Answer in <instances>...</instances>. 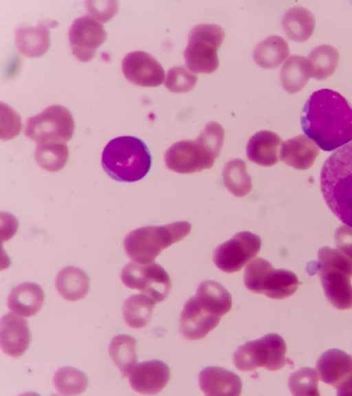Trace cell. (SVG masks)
Here are the masks:
<instances>
[{"mask_svg":"<svg viewBox=\"0 0 352 396\" xmlns=\"http://www.w3.org/2000/svg\"><path fill=\"white\" fill-rule=\"evenodd\" d=\"M301 126L320 148L335 150L352 140V107L334 90H317L305 104Z\"/></svg>","mask_w":352,"mask_h":396,"instance_id":"1","label":"cell"},{"mask_svg":"<svg viewBox=\"0 0 352 396\" xmlns=\"http://www.w3.org/2000/svg\"><path fill=\"white\" fill-rule=\"evenodd\" d=\"M232 307V296L220 283L204 280L196 294L185 303L179 318V331L189 340L204 338L215 328Z\"/></svg>","mask_w":352,"mask_h":396,"instance_id":"2","label":"cell"},{"mask_svg":"<svg viewBox=\"0 0 352 396\" xmlns=\"http://www.w3.org/2000/svg\"><path fill=\"white\" fill-rule=\"evenodd\" d=\"M224 129L210 122L195 140H184L171 145L165 152L166 166L178 173H192L210 168L219 155Z\"/></svg>","mask_w":352,"mask_h":396,"instance_id":"3","label":"cell"},{"mask_svg":"<svg viewBox=\"0 0 352 396\" xmlns=\"http://www.w3.org/2000/svg\"><path fill=\"white\" fill-rule=\"evenodd\" d=\"M320 189L333 213L352 227V142L327 159L320 173Z\"/></svg>","mask_w":352,"mask_h":396,"instance_id":"4","label":"cell"},{"mask_svg":"<svg viewBox=\"0 0 352 396\" xmlns=\"http://www.w3.org/2000/svg\"><path fill=\"white\" fill-rule=\"evenodd\" d=\"M152 163L150 151L143 140L134 136H120L104 146L101 164L113 179L134 182L142 179Z\"/></svg>","mask_w":352,"mask_h":396,"instance_id":"5","label":"cell"},{"mask_svg":"<svg viewBox=\"0 0 352 396\" xmlns=\"http://www.w3.org/2000/svg\"><path fill=\"white\" fill-rule=\"evenodd\" d=\"M191 228V224L186 221L139 228L124 237L123 248L133 261L151 263L163 250L186 236Z\"/></svg>","mask_w":352,"mask_h":396,"instance_id":"6","label":"cell"},{"mask_svg":"<svg viewBox=\"0 0 352 396\" xmlns=\"http://www.w3.org/2000/svg\"><path fill=\"white\" fill-rule=\"evenodd\" d=\"M316 268L328 301L336 309L352 308V263L339 250L328 246L318 252Z\"/></svg>","mask_w":352,"mask_h":396,"instance_id":"7","label":"cell"},{"mask_svg":"<svg viewBox=\"0 0 352 396\" xmlns=\"http://www.w3.org/2000/svg\"><path fill=\"white\" fill-rule=\"evenodd\" d=\"M243 279L248 290L263 294L272 299H283L292 296L299 285L294 272L274 269L270 262L262 258H256L247 265Z\"/></svg>","mask_w":352,"mask_h":396,"instance_id":"8","label":"cell"},{"mask_svg":"<svg viewBox=\"0 0 352 396\" xmlns=\"http://www.w3.org/2000/svg\"><path fill=\"white\" fill-rule=\"evenodd\" d=\"M224 30L216 24H199L190 32L184 56L188 69L195 73L211 74L219 67L217 51Z\"/></svg>","mask_w":352,"mask_h":396,"instance_id":"9","label":"cell"},{"mask_svg":"<svg viewBox=\"0 0 352 396\" xmlns=\"http://www.w3.org/2000/svg\"><path fill=\"white\" fill-rule=\"evenodd\" d=\"M286 351L283 338L272 333L239 346L233 354V362L239 370L244 372L261 367L278 371L285 365Z\"/></svg>","mask_w":352,"mask_h":396,"instance_id":"10","label":"cell"},{"mask_svg":"<svg viewBox=\"0 0 352 396\" xmlns=\"http://www.w3.org/2000/svg\"><path fill=\"white\" fill-rule=\"evenodd\" d=\"M74 129V118L69 111L62 105L54 104L29 118L24 133L38 144L64 143L72 138Z\"/></svg>","mask_w":352,"mask_h":396,"instance_id":"11","label":"cell"},{"mask_svg":"<svg viewBox=\"0 0 352 396\" xmlns=\"http://www.w3.org/2000/svg\"><path fill=\"white\" fill-rule=\"evenodd\" d=\"M120 278L127 287L138 289L156 302L166 298L171 282L166 270L158 263L129 262L122 269Z\"/></svg>","mask_w":352,"mask_h":396,"instance_id":"12","label":"cell"},{"mask_svg":"<svg viewBox=\"0 0 352 396\" xmlns=\"http://www.w3.org/2000/svg\"><path fill=\"white\" fill-rule=\"evenodd\" d=\"M261 246V239L257 234L248 231L238 232L215 248L214 263L226 273L239 271L257 255Z\"/></svg>","mask_w":352,"mask_h":396,"instance_id":"13","label":"cell"},{"mask_svg":"<svg viewBox=\"0 0 352 396\" xmlns=\"http://www.w3.org/2000/svg\"><path fill=\"white\" fill-rule=\"evenodd\" d=\"M68 37L72 54L82 62L89 61L106 41L103 25L88 15L76 19L69 27Z\"/></svg>","mask_w":352,"mask_h":396,"instance_id":"14","label":"cell"},{"mask_svg":"<svg viewBox=\"0 0 352 396\" xmlns=\"http://www.w3.org/2000/svg\"><path fill=\"white\" fill-rule=\"evenodd\" d=\"M122 71L131 83L141 87H157L164 78L162 65L150 54L142 51L128 53L122 59Z\"/></svg>","mask_w":352,"mask_h":396,"instance_id":"15","label":"cell"},{"mask_svg":"<svg viewBox=\"0 0 352 396\" xmlns=\"http://www.w3.org/2000/svg\"><path fill=\"white\" fill-rule=\"evenodd\" d=\"M169 367L162 361L153 360L136 364L129 375L131 387L142 395H156L167 384Z\"/></svg>","mask_w":352,"mask_h":396,"instance_id":"16","label":"cell"},{"mask_svg":"<svg viewBox=\"0 0 352 396\" xmlns=\"http://www.w3.org/2000/svg\"><path fill=\"white\" fill-rule=\"evenodd\" d=\"M31 335L27 320L11 313L3 315L0 321V346L2 351L19 358L28 349Z\"/></svg>","mask_w":352,"mask_h":396,"instance_id":"17","label":"cell"},{"mask_svg":"<svg viewBox=\"0 0 352 396\" xmlns=\"http://www.w3.org/2000/svg\"><path fill=\"white\" fill-rule=\"evenodd\" d=\"M316 369L322 382L337 389L352 378V357L340 349H328L318 358Z\"/></svg>","mask_w":352,"mask_h":396,"instance_id":"18","label":"cell"},{"mask_svg":"<svg viewBox=\"0 0 352 396\" xmlns=\"http://www.w3.org/2000/svg\"><path fill=\"white\" fill-rule=\"evenodd\" d=\"M199 385L206 395L238 396L242 390L241 378L234 373L219 366H208L199 374Z\"/></svg>","mask_w":352,"mask_h":396,"instance_id":"19","label":"cell"},{"mask_svg":"<svg viewBox=\"0 0 352 396\" xmlns=\"http://www.w3.org/2000/svg\"><path fill=\"white\" fill-rule=\"evenodd\" d=\"M318 154L319 149L316 144L304 135L294 137L280 144V160L296 169H308Z\"/></svg>","mask_w":352,"mask_h":396,"instance_id":"20","label":"cell"},{"mask_svg":"<svg viewBox=\"0 0 352 396\" xmlns=\"http://www.w3.org/2000/svg\"><path fill=\"white\" fill-rule=\"evenodd\" d=\"M44 302V292L33 283H23L14 287L7 299L8 309L14 314L30 317L36 315Z\"/></svg>","mask_w":352,"mask_h":396,"instance_id":"21","label":"cell"},{"mask_svg":"<svg viewBox=\"0 0 352 396\" xmlns=\"http://www.w3.org/2000/svg\"><path fill=\"white\" fill-rule=\"evenodd\" d=\"M281 143L280 137L274 132L259 131L252 135L248 142L247 157L260 166H273L278 161V146Z\"/></svg>","mask_w":352,"mask_h":396,"instance_id":"22","label":"cell"},{"mask_svg":"<svg viewBox=\"0 0 352 396\" xmlns=\"http://www.w3.org/2000/svg\"><path fill=\"white\" fill-rule=\"evenodd\" d=\"M15 42L19 52L25 56L38 58L50 47L48 28L39 23L34 27H21L15 31Z\"/></svg>","mask_w":352,"mask_h":396,"instance_id":"23","label":"cell"},{"mask_svg":"<svg viewBox=\"0 0 352 396\" xmlns=\"http://www.w3.org/2000/svg\"><path fill=\"white\" fill-rule=\"evenodd\" d=\"M55 285L57 292L65 300L77 301L87 296L89 278L82 269L67 266L58 272Z\"/></svg>","mask_w":352,"mask_h":396,"instance_id":"24","label":"cell"},{"mask_svg":"<svg viewBox=\"0 0 352 396\" xmlns=\"http://www.w3.org/2000/svg\"><path fill=\"white\" fill-rule=\"evenodd\" d=\"M281 25L287 36L292 41L302 43L312 35L316 19L313 13L302 6H294L283 14Z\"/></svg>","mask_w":352,"mask_h":396,"instance_id":"25","label":"cell"},{"mask_svg":"<svg viewBox=\"0 0 352 396\" xmlns=\"http://www.w3.org/2000/svg\"><path fill=\"white\" fill-rule=\"evenodd\" d=\"M312 73L311 63L307 58L292 55L280 69V80L282 87L290 94L299 92L307 85Z\"/></svg>","mask_w":352,"mask_h":396,"instance_id":"26","label":"cell"},{"mask_svg":"<svg viewBox=\"0 0 352 396\" xmlns=\"http://www.w3.org/2000/svg\"><path fill=\"white\" fill-rule=\"evenodd\" d=\"M289 54L286 41L280 36L273 35L257 44L253 51V59L263 68L273 69L278 67Z\"/></svg>","mask_w":352,"mask_h":396,"instance_id":"27","label":"cell"},{"mask_svg":"<svg viewBox=\"0 0 352 396\" xmlns=\"http://www.w3.org/2000/svg\"><path fill=\"white\" fill-rule=\"evenodd\" d=\"M137 340L128 335H118L111 341L109 354L121 373L122 378L130 374L137 363Z\"/></svg>","mask_w":352,"mask_h":396,"instance_id":"28","label":"cell"},{"mask_svg":"<svg viewBox=\"0 0 352 396\" xmlns=\"http://www.w3.org/2000/svg\"><path fill=\"white\" fill-rule=\"evenodd\" d=\"M155 304L153 298L144 294L131 296L125 300L122 306L125 322L134 329L145 327L151 320Z\"/></svg>","mask_w":352,"mask_h":396,"instance_id":"29","label":"cell"},{"mask_svg":"<svg viewBox=\"0 0 352 396\" xmlns=\"http://www.w3.org/2000/svg\"><path fill=\"white\" fill-rule=\"evenodd\" d=\"M223 184L236 197H244L252 190V179L246 170L245 163L241 159H233L224 166Z\"/></svg>","mask_w":352,"mask_h":396,"instance_id":"30","label":"cell"},{"mask_svg":"<svg viewBox=\"0 0 352 396\" xmlns=\"http://www.w3.org/2000/svg\"><path fill=\"white\" fill-rule=\"evenodd\" d=\"M313 69V77L322 80L333 74L340 58L337 49L331 45H321L314 48L308 55Z\"/></svg>","mask_w":352,"mask_h":396,"instance_id":"31","label":"cell"},{"mask_svg":"<svg viewBox=\"0 0 352 396\" xmlns=\"http://www.w3.org/2000/svg\"><path fill=\"white\" fill-rule=\"evenodd\" d=\"M69 149L65 143H47L38 144L34 151L37 164L49 172H57L66 164Z\"/></svg>","mask_w":352,"mask_h":396,"instance_id":"32","label":"cell"},{"mask_svg":"<svg viewBox=\"0 0 352 396\" xmlns=\"http://www.w3.org/2000/svg\"><path fill=\"white\" fill-rule=\"evenodd\" d=\"M53 384L57 392L62 395H78L85 390L88 378L82 371L65 366L55 372Z\"/></svg>","mask_w":352,"mask_h":396,"instance_id":"33","label":"cell"},{"mask_svg":"<svg viewBox=\"0 0 352 396\" xmlns=\"http://www.w3.org/2000/svg\"><path fill=\"white\" fill-rule=\"evenodd\" d=\"M318 374L312 368H301L293 372L288 380L289 388L294 395L319 396Z\"/></svg>","mask_w":352,"mask_h":396,"instance_id":"34","label":"cell"},{"mask_svg":"<svg viewBox=\"0 0 352 396\" xmlns=\"http://www.w3.org/2000/svg\"><path fill=\"white\" fill-rule=\"evenodd\" d=\"M197 76L184 66H177L168 69L164 85L173 93L188 92L197 81Z\"/></svg>","mask_w":352,"mask_h":396,"instance_id":"35","label":"cell"},{"mask_svg":"<svg viewBox=\"0 0 352 396\" xmlns=\"http://www.w3.org/2000/svg\"><path fill=\"white\" fill-rule=\"evenodd\" d=\"M336 244L352 263V227L341 226L335 232Z\"/></svg>","mask_w":352,"mask_h":396,"instance_id":"36","label":"cell"},{"mask_svg":"<svg viewBox=\"0 0 352 396\" xmlns=\"http://www.w3.org/2000/svg\"><path fill=\"white\" fill-rule=\"evenodd\" d=\"M336 390L337 395H352V378Z\"/></svg>","mask_w":352,"mask_h":396,"instance_id":"37","label":"cell"}]
</instances>
